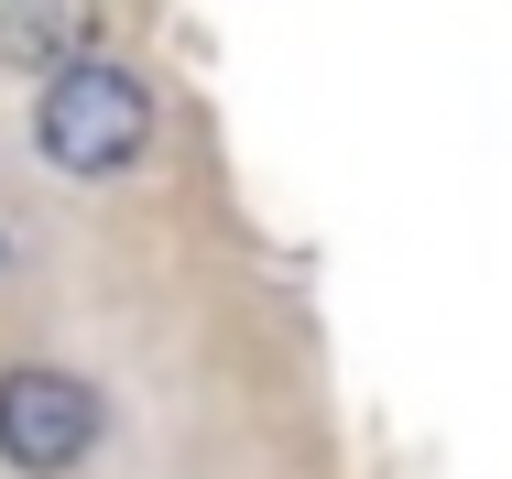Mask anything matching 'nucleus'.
<instances>
[{
  "label": "nucleus",
  "instance_id": "1",
  "mask_svg": "<svg viewBox=\"0 0 512 479\" xmlns=\"http://www.w3.org/2000/svg\"><path fill=\"white\" fill-rule=\"evenodd\" d=\"M33 142H44V164H55V175H120V164H142V142H153V98H142L131 66L77 55V66H55V77H44Z\"/></svg>",
  "mask_w": 512,
  "mask_h": 479
},
{
  "label": "nucleus",
  "instance_id": "2",
  "mask_svg": "<svg viewBox=\"0 0 512 479\" xmlns=\"http://www.w3.org/2000/svg\"><path fill=\"white\" fill-rule=\"evenodd\" d=\"M99 447V392L77 371H0V458L22 479H66Z\"/></svg>",
  "mask_w": 512,
  "mask_h": 479
},
{
  "label": "nucleus",
  "instance_id": "3",
  "mask_svg": "<svg viewBox=\"0 0 512 479\" xmlns=\"http://www.w3.org/2000/svg\"><path fill=\"white\" fill-rule=\"evenodd\" d=\"M77 55H99V0H0V66L55 77Z\"/></svg>",
  "mask_w": 512,
  "mask_h": 479
}]
</instances>
